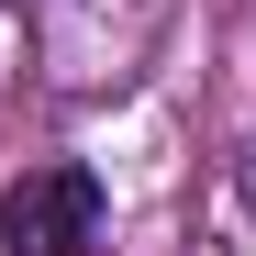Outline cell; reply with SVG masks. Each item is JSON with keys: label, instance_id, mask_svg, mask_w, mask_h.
Returning a JSON list of instances; mask_svg holds the SVG:
<instances>
[{"label": "cell", "instance_id": "3", "mask_svg": "<svg viewBox=\"0 0 256 256\" xmlns=\"http://www.w3.org/2000/svg\"><path fill=\"white\" fill-rule=\"evenodd\" d=\"M234 200H245V212H256V134H245V145H234Z\"/></svg>", "mask_w": 256, "mask_h": 256}, {"label": "cell", "instance_id": "1", "mask_svg": "<svg viewBox=\"0 0 256 256\" xmlns=\"http://www.w3.org/2000/svg\"><path fill=\"white\" fill-rule=\"evenodd\" d=\"M178 0H34V45H45V90L67 100H100V90H134L156 67Z\"/></svg>", "mask_w": 256, "mask_h": 256}, {"label": "cell", "instance_id": "2", "mask_svg": "<svg viewBox=\"0 0 256 256\" xmlns=\"http://www.w3.org/2000/svg\"><path fill=\"white\" fill-rule=\"evenodd\" d=\"M112 223V190L90 156H45L0 190V256H90Z\"/></svg>", "mask_w": 256, "mask_h": 256}]
</instances>
